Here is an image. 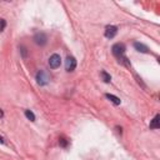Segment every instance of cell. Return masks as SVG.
Returning a JSON list of instances; mask_svg holds the SVG:
<instances>
[{
    "mask_svg": "<svg viewBox=\"0 0 160 160\" xmlns=\"http://www.w3.org/2000/svg\"><path fill=\"white\" fill-rule=\"evenodd\" d=\"M5 25H6V23H5L4 19H0V31H3L5 29Z\"/></svg>",
    "mask_w": 160,
    "mask_h": 160,
    "instance_id": "13",
    "label": "cell"
},
{
    "mask_svg": "<svg viewBox=\"0 0 160 160\" xmlns=\"http://www.w3.org/2000/svg\"><path fill=\"white\" fill-rule=\"evenodd\" d=\"M60 64H61V58H60V55L53 54V55L50 56V59H49V66H50L51 69L59 68Z\"/></svg>",
    "mask_w": 160,
    "mask_h": 160,
    "instance_id": "3",
    "label": "cell"
},
{
    "mask_svg": "<svg viewBox=\"0 0 160 160\" xmlns=\"http://www.w3.org/2000/svg\"><path fill=\"white\" fill-rule=\"evenodd\" d=\"M25 116L28 118L30 121H35V115L33 111H30V110H25Z\"/></svg>",
    "mask_w": 160,
    "mask_h": 160,
    "instance_id": "10",
    "label": "cell"
},
{
    "mask_svg": "<svg viewBox=\"0 0 160 160\" xmlns=\"http://www.w3.org/2000/svg\"><path fill=\"white\" fill-rule=\"evenodd\" d=\"M75 68H76V60H75V58L68 56L66 60H65V69H66V71H73Z\"/></svg>",
    "mask_w": 160,
    "mask_h": 160,
    "instance_id": "5",
    "label": "cell"
},
{
    "mask_svg": "<svg viewBox=\"0 0 160 160\" xmlns=\"http://www.w3.org/2000/svg\"><path fill=\"white\" fill-rule=\"evenodd\" d=\"M101 78H103L105 83H110V80H111V76L106 71H101Z\"/></svg>",
    "mask_w": 160,
    "mask_h": 160,
    "instance_id": "11",
    "label": "cell"
},
{
    "mask_svg": "<svg viewBox=\"0 0 160 160\" xmlns=\"http://www.w3.org/2000/svg\"><path fill=\"white\" fill-rule=\"evenodd\" d=\"M105 97L108 98V99H109V100H110L113 104H115V105H119V104L121 103V100H120L118 97H115V95H113V94H106Z\"/></svg>",
    "mask_w": 160,
    "mask_h": 160,
    "instance_id": "9",
    "label": "cell"
},
{
    "mask_svg": "<svg viewBox=\"0 0 160 160\" xmlns=\"http://www.w3.org/2000/svg\"><path fill=\"white\" fill-rule=\"evenodd\" d=\"M34 41L38 45L43 46V45H45L48 43V36L44 33H38V34H35V36H34Z\"/></svg>",
    "mask_w": 160,
    "mask_h": 160,
    "instance_id": "6",
    "label": "cell"
},
{
    "mask_svg": "<svg viewBox=\"0 0 160 160\" xmlns=\"http://www.w3.org/2000/svg\"><path fill=\"white\" fill-rule=\"evenodd\" d=\"M59 144H60L63 148H65V146L68 145V141H66L65 138H60V139H59Z\"/></svg>",
    "mask_w": 160,
    "mask_h": 160,
    "instance_id": "12",
    "label": "cell"
},
{
    "mask_svg": "<svg viewBox=\"0 0 160 160\" xmlns=\"http://www.w3.org/2000/svg\"><path fill=\"white\" fill-rule=\"evenodd\" d=\"M111 50H113L114 56L119 59V63H123L126 66H130V63L128 61V58L125 56V45L123 43H116L115 45H113Z\"/></svg>",
    "mask_w": 160,
    "mask_h": 160,
    "instance_id": "1",
    "label": "cell"
},
{
    "mask_svg": "<svg viewBox=\"0 0 160 160\" xmlns=\"http://www.w3.org/2000/svg\"><path fill=\"white\" fill-rule=\"evenodd\" d=\"M36 81H38L39 85H46L50 81V76H49V74H48L46 71L44 70H40L38 74H36Z\"/></svg>",
    "mask_w": 160,
    "mask_h": 160,
    "instance_id": "2",
    "label": "cell"
},
{
    "mask_svg": "<svg viewBox=\"0 0 160 160\" xmlns=\"http://www.w3.org/2000/svg\"><path fill=\"white\" fill-rule=\"evenodd\" d=\"M160 115H155V118L153 119V121L150 123V129H159L160 128Z\"/></svg>",
    "mask_w": 160,
    "mask_h": 160,
    "instance_id": "8",
    "label": "cell"
},
{
    "mask_svg": "<svg viewBox=\"0 0 160 160\" xmlns=\"http://www.w3.org/2000/svg\"><path fill=\"white\" fill-rule=\"evenodd\" d=\"M134 48H135L138 51H140V53H149L148 46H146V45H144V44H141V43H139V41L134 43Z\"/></svg>",
    "mask_w": 160,
    "mask_h": 160,
    "instance_id": "7",
    "label": "cell"
},
{
    "mask_svg": "<svg viewBox=\"0 0 160 160\" xmlns=\"http://www.w3.org/2000/svg\"><path fill=\"white\" fill-rule=\"evenodd\" d=\"M3 143H4V140H3V136L0 135V144H3Z\"/></svg>",
    "mask_w": 160,
    "mask_h": 160,
    "instance_id": "14",
    "label": "cell"
},
{
    "mask_svg": "<svg viewBox=\"0 0 160 160\" xmlns=\"http://www.w3.org/2000/svg\"><path fill=\"white\" fill-rule=\"evenodd\" d=\"M118 34V28L116 26H114V25H108L105 28V36L108 39H113L114 36Z\"/></svg>",
    "mask_w": 160,
    "mask_h": 160,
    "instance_id": "4",
    "label": "cell"
}]
</instances>
